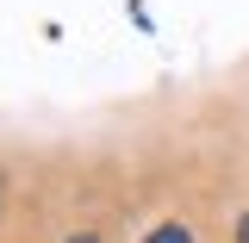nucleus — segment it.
<instances>
[{
	"instance_id": "obj_2",
	"label": "nucleus",
	"mask_w": 249,
	"mask_h": 243,
	"mask_svg": "<svg viewBox=\"0 0 249 243\" xmlns=\"http://www.w3.org/2000/svg\"><path fill=\"white\" fill-rule=\"evenodd\" d=\"M237 243H249V212H243V224H237Z\"/></svg>"
},
{
	"instance_id": "obj_3",
	"label": "nucleus",
	"mask_w": 249,
	"mask_h": 243,
	"mask_svg": "<svg viewBox=\"0 0 249 243\" xmlns=\"http://www.w3.org/2000/svg\"><path fill=\"white\" fill-rule=\"evenodd\" d=\"M69 243H100V237H93V231H81V237H69Z\"/></svg>"
},
{
	"instance_id": "obj_1",
	"label": "nucleus",
	"mask_w": 249,
	"mask_h": 243,
	"mask_svg": "<svg viewBox=\"0 0 249 243\" xmlns=\"http://www.w3.org/2000/svg\"><path fill=\"white\" fill-rule=\"evenodd\" d=\"M143 243H193V231H187V224H156Z\"/></svg>"
}]
</instances>
